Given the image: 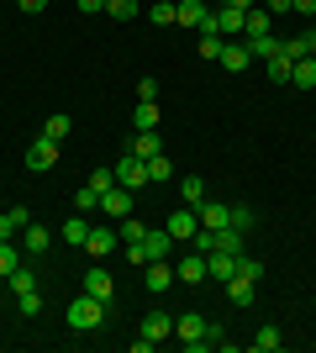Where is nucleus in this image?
Masks as SVG:
<instances>
[{
    "label": "nucleus",
    "instance_id": "1",
    "mask_svg": "<svg viewBox=\"0 0 316 353\" xmlns=\"http://www.w3.org/2000/svg\"><path fill=\"white\" fill-rule=\"evenodd\" d=\"M174 338L185 343L190 353L200 348H216V338H222V327H211L206 316H196V311H185V316H174Z\"/></svg>",
    "mask_w": 316,
    "mask_h": 353
},
{
    "label": "nucleus",
    "instance_id": "2",
    "mask_svg": "<svg viewBox=\"0 0 316 353\" xmlns=\"http://www.w3.org/2000/svg\"><path fill=\"white\" fill-rule=\"evenodd\" d=\"M101 322H105V301H95V295L79 290L74 301H69V327H74V332H95Z\"/></svg>",
    "mask_w": 316,
    "mask_h": 353
},
{
    "label": "nucleus",
    "instance_id": "3",
    "mask_svg": "<svg viewBox=\"0 0 316 353\" xmlns=\"http://www.w3.org/2000/svg\"><path fill=\"white\" fill-rule=\"evenodd\" d=\"M174 248H180V243L169 237V227H148L143 248H127V259H132V264H153V259H169Z\"/></svg>",
    "mask_w": 316,
    "mask_h": 353
},
{
    "label": "nucleus",
    "instance_id": "4",
    "mask_svg": "<svg viewBox=\"0 0 316 353\" xmlns=\"http://www.w3.org/2000/svg\"><path fill=\"white\" fill-rule=\"evenodd\" d=\"M116 185H127V190H143L148 185V159H137V153H121L116 159Z\"/></svg>",
    "mask_w": 316,
    "mask_h": 353
},
{
    "label": "nucleus",
    "instance_id": "5",
    "mask_svg": "<svg viewBox=\"0 0 316 353\" xmlns=\"http://www.w3.org/2000/svg\"><path fill=\"white\" fill-rule=\"evenodd\" d=\"M101 211H105V216H111V221H127V216H132V211H137V195L127 190V185H111V190L101 195Z\"/></svg>",
    "mask_w": 316,
    "mask_h": 353
},
{
    "label": "nucleus",
    "instance_id": "6",
    "mask_svg": "<svg viewBox=\"0 0 316 353\" xmlns=\"http://www.w3.org/2000/svg\"><path fill=\"white\" fill-rule=\"evenodd\" d=\"M53 163H59V143L37 132V137L27 143V169H32V174H43V169H53Z\"/></svg>",
    "mask_w": 316,
    "mask_h": 353
},
{
    "label": "nucleus",
    "instance_id": "7",
    "mask_svg": "<svg viewBox=\"0 0 316 353\" xmlns=\"http://www.w3.org/2000/svg\"><path fill=\"white\" fill-rule=\"evenodd\" d=\"M164 227H169V237H174V243H190V237H196V227H200V211L180 206V211H169V216H164Z\"/></svg>",
    "mask_w": 316,
    "mask_h": 353
},
{
    "label": "nucleus",
    "instance_id": "8",
    "mask_svg": "<svg viewBox=\"0 0 316 353\" xmlns=\"http://www.w3.org/2000/svg\"><path fill=\"white\" fill-rule=\"evenodd\" d=\"M79 290H85V295H95V301H105V306H111V295H116V280H111V274H105L101 264H90V269H85V285H79Z\"/></svg>",
    "mask_w": 316,
    "mask_h": 353
},
{
    "label": "nucleus",
    "instance_id": "9",
    "mask_svg": "<svg viewBox=\"0 0 316 353\" xmlns=\"http://www.w3.org/2000/svg\"><path fill=\"white\" fill-rule=\"evenodd\" d=\"M143 280H148L153 295H164L169 285H174V264H169V259H153V264H143Z\"/></svg>",
    "mask_w": 316,
    "mask_h": 353
},
{
    "label": "nucleus",
    "instance_id": "10",
    "mask_svg": "<svg viewBox=\"0 0 316 353\" xmlns=\"http://www.w3.org/2000/svg\"><path fill=\"white\" fill-rule=\"evenodd\" d=\"M216 63H222L227 74H248V63H253V53H248V43H238V37H232V43L222 48V59H216Z\"/></svg>",
    "mask_w": 316,
    "mask_h": 353
},
{
    "label": "nucleus",
    "instance_id": "11",
    "mask_svg": "<svg viewBox=\"0 0 316 353\" xmlns=\"http://www.w3.org/2000/svg\"><path fill=\"white\" fill-rule=\"evenodd\" d=\"M206 16H211V6H200V0H174V27H190V32H196Z\"/></svg>",
    "mask_w": 316,
    "mask_h": 353
},
{
    "label": "nucleus",
    "instance_id": "12",
    "mask_svg": "<svg viewBox=\"0 0 316 353\" xmlns=\"http://www.w3.org/2000/svg\"><path fill=\"white\" fill-rule=\"evenodd\" d=\"M111 248H116V221H111V227H90V243H85V253H90L95 264H101Z\"/></svg>",
    "mask_w": 316,
    "mask_h": 353
},
{
    "label": "nucleus",
    "instance_id": "13",
    "mask_svg": "<svg viewBox=\"0 0 316 353\" xmlns=\"http://www.w3.org/2000/svg\"><path fill=\"white\" fill-rule=\"evenodd\" d=\"M211 16H216V32H222L227 43H232V37H242V16H248V11H238V6H216Z\"/></svg>",
    "mask_w": 316,
    "mask_h": 353
},
{
    "label": "nucleus",
    "instance_id": "14",
    "mask_svg": "<svg viewBox=\"0 0 316 353\" xmlns=\"http://www.w3.org/2000/svg\"><path fill=\"white\" fill-rule=\"evenodd\" d=\"M238 274V253H206V280H232Z\"/></svg>",
    "mask_w": 316,
    "mask_h": 353
},
{
    "label": "nucleus",
    "instance_id": "15",
    "mask_svg": "<svg viewBox=\"0 0 316 353\" xmlns=\"http://www.w3.org/2000/svg\"><path fill=\"white\" fill-rule=\"evenodd\" d=\"M143 338H153V343L174 338V316H169V311H148V316H143Z\"/></svg>",
    "mask_w": 316,
    "mask_h": 353
},
{
    "label": "nucleus",
    "instance_id": "16",
    "mask_svg": "<svg viewBox=\"0 0 316 353\" xmlns=\"http://www.w3.org/2000/svg\"><path fill=\"white\" fill-rule=\"evenodd\" d=\"M174 280H185V285H200V280H206V253H185L180 264H174Z\"/></svg>",
    "mask_w": 316,
    "mask_h": 353
},
{
    "label": "nucleus",
    "instance_id": "17",
    "mask_svg": "<svg viewBox=\"0 0 316 353\" xmlns=\"http://www.w3.org/2000/svg\"><path fill=\"white\" fill-rule=\"evenodd\" d=\"M227 301L248 311V306L258 301V285H253V280H242V274H232V280H227Z\"/></svg>",
    "mask_w": 316,
    "mask_h": 353
},
{
    "label": "nucleus",
    "instance_id": "18",
    "mask_svg": "<svg viewBox=\"0 0 316 353\" xmlns=\"http://www.w3.org/2000/svg\"><path fill=\"white\" fill-rule=\"evenodd\" d=\"M48 243H53V232H48L43 221H27V227H21V253H48Z\"/></svg>",
    "mask_w": 316,
    "mask_h": 353
},
{
    "label": "nucleus",
    "instance_id": "19",
    "mask_svg": "<svg viewBox=\"0 0 316 353\" xmlns=\"http://www.w3.org/2000/svg\"><path fill=\"white\" fill-rule=\"evenodd\" d=\"M269 32H274V16L264 6H253V11L242 16V37H269Z\"/></svg>",
    "mask_w": 316,
    "mask_h": 353
},
{
    "label": "nucleus",
    "instance_id": "20",
    "mask_svg": "<svg viewBox=\"0 0 316 353\" xmlns=\"http://www.w3.org/2000/svg\"><path fill=\"white\" fill-rule=\"evenodd\" d=\"M27 221H32V211H27V206H6V211H0V243H6V237H16L21 227H27Z\"/></svg>",
    "mask_w": 316,
    "mask_h": 353
},
{
    "label": "nucleus",
    "instance_id": "21",
    "mask_svg": "<svg viewBox=\"0 0 316 353\" xmlns=\"http://www.w3.org/2000/svg\"><path fill=\"white\" fill-rule=\"evenodd\" d=\"M116 237H121V248H143V237H148V221H137V216L116 221Z\"/></svg>",
    "mask_w": 316,
    "mask_h": 353
},
{
    "label": "nucleus",
    "instance_id": "22",
    "mask_svg": "<svg viewBox=\"0 0 316 353\" xmlns=\"http://www.w3.org/2000/svg\"><path fill=\"white\" fill-rule=\"evenodd\" d=\"M227 211H232V206H222V201H200V227H206V232H222Z\"/></svg>",
    "mask_w": 316,
    "mask_h": 353
},
{
    "label": "nucleus",
    "instance_id": "23",
    "mask_svg": "<svg viewBox=\"0 0 316 353\" xmlns=\"http://www.w3.org/2000/svg\"><path fill=\"white\" fill-rule=\"evenodd\" d=\"M63 243H69V248H85V243H90V221L79 216V211L63 221Z\"/></svg>",
    "mask_w": 316,
    "mask_h": 353
},
{
    "label": "nucleus",
    "instance_id": "24",
    "mask_svg": "<svg viewBox=\"0 0 316 353\" xmlns=\"http://www.w3.org/2000/svg\"><path fill=\"white\" fill-rule=\"evenodd\" d=\"M132 127H137V132H158V101H137Z\"/></svg>",
    "mask_w": 316,
    "mask_h": 353
},
{
    "label": "nucleus",
    "instance_id": "25",
    "mask_svg": "<svg viewBox=\"0 0 316 353\" xmlns=\"http://www.w3.org/2000/svg\"><path fill=\"white\" fill-rule=\"evenodd\" d=\"M127 153H137V159H153V153H164V137L158 132H132V148Z\"/></svg>",
    "mask_w": 316,
    "mask_h": 353
},
{
    "label": "nucleus",
    "instance_id": "26",
    "mask_svg": "<svg viewBox=\"0 0 316 353\" xmlns=\"http://www.w3.org/2000/svg\"><path fill=\"white\" fill-rule=\"evenodd\" d=\"M248 53H253V59H264V63H269L274 53H285V43H280L274 32H269V37H248Z\"/></svg>",
    "mask_w": 316,
    "mask_h": 353
},
{
    "label": "nucleus",
    "instance_id": "27",
    "mask_svg": "<svg viewBox=\"0 0 316 353\" xmlns=\"http://www.w3.org/2000/svg\"><path fill=\"white\" fill-rule=\"evenodd\" d=\"M180 201H185V206H200V201H206V179H200V174H185L180 179Z\"/></svg>",
    "mask_w": 316,
    "mask_h": 353
},
{
    "label": "nucleus",
    "instance_id": "28",
    "mask_svg": "<svg viewBox=\"0 0 316 353\" xmlns=\"http://www.w3.org/2000/svg\"><path fill=\"white\" fill-rule=\"evenodd\" d=\"M16 269H21V248H16L11 237H6V243H0V280H11Z\"/></svg>",
    "mask_w": 316,
    "mask_h": 353
},
{
    "label": "nucleus",
    "instance_id": "29",
    "mask_svg": "<svg viewBox=\"0 0 316 353\" xmlns=\"http://www.w3.org/2000/svg\"><path fill=\"white\" fill-rule=\"evenodd\" d=\"M295 90H316V59H295V74H290Z\"/></svg>",
    "mask_w": 316,
    "mask_h": 353
},
{
    "label": "nucleus",
    "instance_id": "30",
    "mask_svg": "<svg viewBox=\"0 0 316 353\" xmlns=\"http://www.w3.org/2000/svg\"><path fill=\"white\" fill-rule=\"evenodd\" d=\"M238 274H242V280H253V285H264L269 269H264V259H253V253H238Z\"/></svg>",
    "mask_w": 316,
    "mask_h": 353
},
{
    "label": "nucleus",
    "instance_id": "31",
    "mask_svg": "<svg viewBox=\"0 0 316 353\" xmlns=\"http://www.w3.org/2000/svg\"><path fill=\"white\" fill-rule=\"evenodd\" d=\"M169 179H174V163H169L164 153H153L148 159V185H169Z\"/></svg>",
    "mask_w": 316,
    "mask_h": 353
},
{
    "label": "nucleus",
    "instance_id": "32",
    "mask_svg": "<svg viewBox=\"0 0 316 353\" xmlns=\"http://www.w3.org/2000/svg\"><path fill=\"white\" fill-rule=\"evenodd\" d=\"M290 74H295V59H290V53H274L269 59V79L274 85H290Z\"/></svg>",
    "mask_w": 316,
    "mask_h": 353
},
{
    "label": "nucleus",
    "instance_id": "33",
    "mask_svg": "<svg viewBox=\"0 0 316 353\" xmlns=\"http://www.w3.org/2000/svg\"><path fill=\"white\" fill-rule=\"evenodd\" d=\"M69 127H74V121L63 117V111H53V117L43 121V137H53V143H63V137H69Z\"/></svg>",
    "mask_w": 316,
    "mask_h": 353
},
{
    "label": "nucleus",
    "instance_id": "34",
    "mask_svg": "<svg viewBox=\"0 0 316 353\" xmlns=\"http://www.w3.org/2000/svg\"><path fill=\"white\" fill-rule=\"evenodd\" d=\"M280 343H285V338H280V327H258V332H253L258 353H280Z\"/></svg>",
    "mask_w": 316,
    "mask_h": 353
},
{
    "label": "nucleus",
    "instance_id": "35",
    "mask_svg": "<svg viewBox=\"0 0 316 353\" xmlns=\"http://www.w3.org/2000/svg\"><path fill=\"white\" fill-rule=\"evenodd\" d=\"M137 11H143L137 0H105V16H111V21H132Z\"/></svg>",
    "mask_w": 316,
    "mask_h": 353
},
{
    "label": "nucleus",
    "instance_id": "36",
    "mask_svg": "<svg viewBox=\"0 0 316 353\" xmlns=\"http://www.w3.org/2000/svg\"><path fill=\"white\" fill-rule=\"evenodd\" d=\"M74 211H79V216H85V211H101V190H95V185H85V190L74 195Z\"/></svg>",
    "mask_w": 316,
    "mask_h": 353
},
{
    "label": "nucleus",
    "instance_id": "37",
    "mask_svg": "<svg viewBox=\"0 0 316 353\" xmlns=\"http://www.w3.org/2000/svg\"><path fill=\"white\" fill-rule=\"evenodd\" d=\"M148 16H153V27H169V21H174V0H153Z\"/></svg>",
    "mask_w": 316,
    "mask_h": 353
},
{
    "label": "nucleus",
    "instance_id": "38",
    "mask_svg": "<svg viewBox=\"0 0 316 353\" xmlns=\"http://www.w3.org/2000/svg\"><path fill=\"white\" fill-rule=\"evenodd\" d=\"M227 227L248 232V227H253V211H248V206H232V211H227Z\"/></svg>",
    "mask_w": 316,
    "mask_h": 353
},
{
    "label": "nucleus",
    "instance_id": "39",
    "mask_svg": "<svg viewBox=\"0 0 316 353\" xmlns=\"http://www.w3.org/2000/svg\"><path fill=\"white\" fill-rule=\"evenodd\" d=\"M85 185H95V190H111V185H116V169H90V179H85Z\"/></svg>",
    "mask_w": 316,
    "mask_h": 353
},
{
    "label": "nucleus",
    "instance_id": "40",
    "mask_svg": "<svg viewBox=\"0 0 316 353\" xmlns=\"http://www.w3.org/2000/svg\"><path fill=\"white\" fill-rule=\"evenodd\" d=\"M16 306H21V316H37V311H43V295L27 290V295H16Z\"/></svg>",
    "mask_w": 316,
    "mask_h": 353
},
{
    "label": "nucleus",
    "instance_id": "41",
    "mask_svg": "<svg viewBox=\"0 0 316 353\" xmlns=\"http://www.w3.org/2000/svg\"><path fill=\"white\" fill-rule=\"evenodd\" d=\"M11 290H16V295L37 290V280H32V269H16V274H11Z\"/></svg>",
    "mask_w": 316,
    "mask_h": 353
},
{
    "label": "nucleus",
    "instance_id": "42",
    "mask_svg": "<svg viewBox=\"0 0 316 353\" xmlns=\"http://www.w3.org/2000/svg\"><path fill=\"white\" fill-rule=\"evenodd\" d=\"M137 101H158V79H137Z\"/></svg>",
    "mask_w": 316,
    "mask_h": 353
},
{
    "label": "nucleus",
    "instance_id": "43",
    "mask_svg": "<svg viewBox=\"0 0 316 353\" xmlns=\"http://www.w3.org/2000/svg\"><path fill=\"white\" fill-rule=\"evenodd\" d=\"M16 11H27V16H43V11H48V0H16Z\"/></svg>",
    "mask_w": 316,
    "mask_h": 353
},
{
    "label": "nucleus",
    "instance_id": "44",
    "mask_svg": "<svg viewBox=\"0 0 316 353\" xmlns=\"http://www.w3.org/2000/svg\"><path fill=\"white\" fill-rule=\"evenodd\" d=\"M264 11H269V16H285V11H290V0H264Z\"/></svg>",
    "mask_w": 316,
    "mask_h": 353
},
{
    "label": "nucleus",
    "instance_id": "45",
    "mask_svg": "<svg viewBox=\"0 0 316 353\" xmlns=\"http://www.w3.org/2000/svg\"><path fill=\"white\" fill-rule=\"evenodd\" d=\"M74 6H79V11H85V16H95V11H105V0H74Z\"/></svg>",
    "mask_w": 316,
    "mask_h": 353
},
{
    "label": "nucleus",
    "instance_id": "46",
    "mask_svg": "<svg viewBox=\"0 0 316 353\" xmlns=\"http://www.w3.org/2000/svg\"><path fill=\"white\" fill-rule=\"evenodd\" d=\"M290 11H301V16H316V0H290Z\"/></svg>",
    "mask_w": 316,
    "mask_h": 353
},
{
    "label": "nucleus",
    "instance_id": "47",
    "mask_svg": "<svg viewBox=\"0 0 316 353\" xmlns=\"http://www.w3.org/2000/svg\"><path fill=\"white\" fill-rule=\"evenodd\" d=\"M222 6H238V11H253L258 0H222Z\"/></svg>",
    "mask_w": 316,
    "mask_h": 353
},
{
    "label": "nucleus",
    "instance_id": "48",
    "mask_svg": "<svg viewBox=\"0 0 316 353\" xmlns=\"http://www.w3.org/2000/svg\"><path fill=\"white\" fill-rule=\"evenodd\" d=\"M311 27H316V16H311Z\"/></svg>",
    "mask_w": 316,
    "mask_h": 353
},
{
    "label": "nucleus",
    "instance_id": "49",
    "mask_svg": "<svg viewBox=\"0 0 316 353\" xmlns=\"http://www.w3.org/2000/svg\"><path fill=\"white\" fill-rule=\"evenodd\" d=\"M11 6H16V0H11Z\"/></svg>",
    "mask_w": 316,
    "mask_h": 353
}]
</instances>
